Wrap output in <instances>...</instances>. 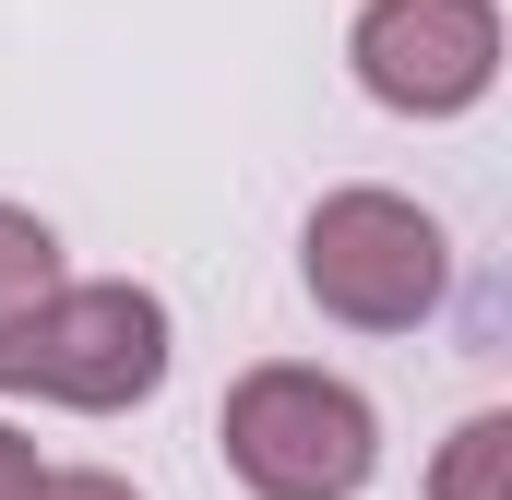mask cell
I'll use <instances>...</instances> for the list:
<instances>
[{"instance_id": "1", "label": "cell", "mask_w": 512, "mask_h": 500, "mask_svg": "<svg viewBox=\"0 0 512 500\" xmlns=\"http://www.w3.org/2000/svg\"><path fill=\"white\" fill-rule=\"evenodd\" d=\"M227 453H239V477H251L262 500H346V489H370V465H382L370 405H358L346 381H310V370L239 381Z\"/></svg>"}, {"instance_id": "2", "label": "cell", "mask_w": 512, "mask_h": 500, "mask_svg": "<svg viewBox=\"0 0 512 500\" xmlns=\"http://www.w3.org/2000/svg\"><path fill=\"white\" fill-rule=\"evenodd\" d=\"M155 370H167V322L131 286H84L0 334V381H48L72 405H131V393H155Z\"/></svg>"}, {"instance_id": "3", "label": "cell", "mask_w": 512, "mask_h": 500, "mask_svg": "<svg viewBox=\"0 0 512 500\" xmlns=\"http://www.w3.org/2000/svg\"><path fill=\"white\" fill-rule=\"evenodd\" d=\"M310 286L346 322H417L441 298V227L382 191H346L334 215H310Z\"/></svg>"}, {"instance_id": "4", "label": "cell", "mask_w": 512, "mask_h": 500, "mask_svg": "<svg viewBox=\"0 0 512 500\" xmlns=\"http://www.w3.org/2000/svg\"><path fill=\"white\" fill-rule=\"evenodd\" d=\"M489 60H501V24H489V0H370V24H358V84L382 96V108H465V96H489Z\"/></svg>"}, {"instance_id": "5", "label": "cell", "mask_w": 512, "mask_h": 500, "mask_svg": "<svg viewBox=\"0 0 512 500\" xmlns=\"http://www.w3.org/2000/svg\"><path fill=\"white\" fill-rule=\"evenodd\" d=\"M48 298V227H24V215H0V334L24 322Z\"/></svg>"}, {"instance_id": "6", "label": "cell", "mask_w": 512, "mask_h": 500, "mask_svg": "<svg viewBox=\"0 0 512 500\" xmlns=\"http://www.w3.org/2000/svg\"><path fill=\"white\" fill-rule=\"evenodd\" d=\"M501 453H512V429H501V417H477L465 453L441 465V500H501Z\"/></svg>"}, {"instance_id": "7", "label": "cell", "mask_w": 512, "mask_h": 500, "mask_svg": "<svg viewBox=\"0 0 512 500\" xmlns=\"http://www.w3.org/2000/svg\"><path fill=\"white\" fill-rule=\"evenodd\" d=\"M24 500H131V489H108V477H24Z\"/></svg>"}, {"instance_id": "8", "label": "cell", "mask_w": 512, "mask_h": 500, "mask_svg": "<svg viewBox=\"0 0 512 500\" xmlns=\"http://www.w3.org/2000/svg\"><path fill=\"white\" fill-rule=\"evenodd\" d=\"M24 477H36V465H24V441L0 429V500H24Z\"/></svg>"}]
</instances>
